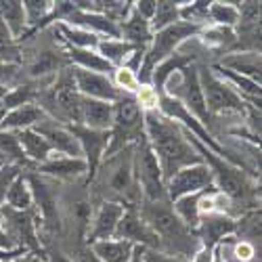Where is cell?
<instances>
[{"mask_svg":"<svg viewBox=\"0 0 262 262\" xmlns=\"http://www.w3.org/2000/svg\"><path fill=\"white\" fill-rule=\"evenodd\" d=\"M5 206L13 208V210H19V212L34 210V198H32V191H30V183L26 179V172H21L19 177L9 185Z\"/></svg>","mask_w":262,"mask_h":262,"instance_id":"cell-27","label":"cell"},{"mask_svg":"<svg viewBox=\"0 0 262 262\" xmlns=\"http://www.w3.org/2000/svg\"><path fill=\"white\" fill-rule=\"evenodd\" d=\"M24 254H28L24 248H15V250H3L0 248V262H13V260H17L19 256H24Z\"/></svg>","mask_w":262,"mask_h":262,"instance_id":"cell-42","label":"cell"},{"mask_svg":"<svg viewBox=\"0 0 262 262\" xmlns=\"http://www.w3.org/2000/svg\"><path fill=\"white\" fill-rule=\"evenodd\" d=\"M145 137L151 151L158 158V164L164 174V183L172 179L179 170L202 164L200 154L187 141L183 126L162 116L158 109L145 112Z\"/></svg>","mask_w":262,"mask_h":262,"instance_id":"cell-1","label":"cell"},{"mask_svg":"<svg viewBox=\"0 0 262 262\" xmlns=\"http://www.w3.org/2000/svg\"><path fill=\"white\" fill-rule=\"evenodd\" d=\"M135 9L147 21H151V17H154V13H156V3L154 0H141V3H135Z\"/></svg>","mask_w":262,"mask_h":262,"instance_id":"cell-40","label":"cell"},{"mask_svg":"<svg viewBox=\"0 0 262 262\" xmlns=\"http://www.w3.org/2000/svg\"><path fill=\"white\" fill-rule=\"evenodd\" d=\"M32 130H34V133H38L42 139L51 145L53 154L68 156V158H82L80 143H78V139L74 137V133L70 130V126H63V124H59V122H55V120H51L47 116L42 122H38Z\"/></svg>","mask_w":262,"mask_h":262,"instance_id":"cell-15","label":"cell"},{"mask_svg":"<svg viewBox=\"0 0 262 262\" xmlns=\"http://www.w3.org/2000/svg\"><path fill=\"white\" fill-rule=\"evenodd\" d=\"M143 260L145 262H187V260H181L177 256H168L164 252H158V250H143Z\"/></svg>","mask_w":262,"mask_h":262,"instance_id":"cell-38","label":"cell"},{"mask_svg":"<svg viewBox=\"0 0 262 262\" xmlns=\"http://www.w3.org/2000/svg\"><path fill=\"white\" fill-rule=\"evenodd\" d=\"M0 214H3V221H5V229L11 235V239L15 242L17 248H24L26 252L38 254V256H45V250H42L40 244V218L36 208L34 210H13L9 206L0 208Z\"/></svg>","mask_w":262,"mask_h":262,"instance_id":"cell-11","label":"cell"},{"mask_svg":"<svg viewBox=\"0 0 262 262\" xmlns=\"http://www.w3.org/2000/svg\"><path fill=\"white\" fill-rule=\"evenodd\" d=\"M216 65L260 84V53H229Z\"/></svg>","mask_w":262,"mask_h":262,"instance_id":"cell-23","label":"cell"},{"mask_svg":"<svg viewBox=\"0 0 262 262\" xmlns=\"http://www.w3.org/2000/svg\"><path fill=\"white\" fill-rule=\"evenodd\" d=\"M42 250H45V262H76L72 256H68L61 248L51 246V244H42Z\"/></svg>","mask_w":262,"mask_h":262,"instance_id":"cell-37","label":"cell"},{"mask_svg":"<svg viewBox=\"0 0 262 262\" xmlns=\"http://www.w3.org/2000/svg\"><path fill=\"white\" fill-rule=\"evenodd\" d=\"M179 11H181V3H172V0H160V3H156V13L149 21L151 30L160 32L172 24H177V21H181Z\"/></svg>","mask_w":262,"mask_h":262,"instance_id":"cell-31","label":"cell"},{"mask_svg":"<svg viewBox=\"0 0 262 262\" xmlns=\"http://www.w3.org/2000/svg\"><path fill=\"white\" fill-rule=\"evenodd\" d=\"M143 137H145V112L137 95L120 93V97L114 101V122L112 128H109V145L105 151V158L118 154L124 147L135 145Z\"/></svg>","mask_w":262,"mask_h":262,"instance_id":"cell-6","label":"cell"},{"mask_svg":"<svg viewBox=\"0 0 262 262\" xmlns=\"http://www.w3.org/2000/svg\"><path fill=\"white\" fill-rule=\"evenodd\" d=\"M21 172H26V170L15 166V164H3V168H0V208L5 206V198H7L9 185L19 177Z\"/></svg>","mask_w":262,"mask_h":262,"instance_id":"cell-35","label":"cell"},{"mask_svg":"<svg viewBox=\"0 0 262 262\" xmlns=\"http://www.w3.org/2000/svg\"><path fill=\"white\" fill-rule=\"evenodd\" d=\"M231 258L235 262H254L256 260V246L250 244V242H242V239H239V242L233 244Z\"/></svg>","mask_w":262,"mask_h":262,"instance_id":"cell-36","label":"cell"},{"mask_svg":"<svg viewBox=\"0 0 262 262\" xmlns=\"http://www.w3.org/2000/svg\"><path fill=\"white\" fill-rule=\"evenodd\" d=\"M70 130L80 143L82 158L86 162V185H89L99 164L105 158V151L109 145V130H91L86 126H70Z\"/></svg>","mask_w":262,"mask_h":262,"instance_id":"cell-13","label":"cell"},{"mask_svg":"<svg viewBox=\"0 0 262 262\" xmlns=\"http://www.w3.org/2000/svg\"><path fill=\"white\" fill-rule=\"evenodd\" d=\"M208 17L216 28H237L239 24V9L237 3H210Z\"/></svg>","mask_w":262,"mask_h":262,"instance_id":"cell-30","label":"cell"},{"mask_svg":"<svg viewBox=\"0 0 262 262\" xmlns=\"http://www.w3.org/2000/svg\"><path fill=\"white\" fill-rule=\"evenodd\" d=\"M133 166H135V181L141 193V202H162L168 200L164 174L158 164L156 154L151 151L147 137L139 139L133 149Z\"/></svg>","mask_w":262,"mask_h":262,"instance_id":"cell-10","label":"cell"},{"mask_svg":"<svg viewBox=\"0 0 262 262\" xmlns=\"http://www.w3.org/2000/svg\"><path fill=\"white\" fill-rule=\"evenodd\" d=\"M204 28H198V26H191V24H185V21H177L160 32H154V40L151 45L147 47L145 55H143V63H141V70L137 74V80L141 86H149L151 82V74L158 68L160 63H164L168 57L174 55L183 42L200 36Z\"/></svg>","mask_w":262,"mask_h":262,"instance_id":"cell-7","label":"cell"},{"mask_svg":"<svg viewBox=\"0 0 262 262\" xmlns=\"http://www.w3.org/2000/svg\"><path fill=\"white\" fill-rule=\"evenodd\" d=\"M137 210H139L141 218L147 223V227L151 229V233L158 237L160 252H164L168 256H177L187 262H191L195 258V254L200 252L198 233L191 231L177 216V212L172 210L170 200L141 202L137 206Z\"/></svg>","mask_w":262,"mask_h":262,"instance_id":"cell-3","label":"cell"},{"mask_svg":"<svg viewBox=\"0 0 262 262\" xmlns=\"http://www.w3.org/2000/svg\"><path fill=\"white\" fill-rule=\"evenodd\" d=\"M0 19L17 42L28 32L24 3H19V0H0Z\"/></svg>","mask_w":262,"mask_h":262,"instance_id":"cell-26","label":"cell"},{"mask_svg":"<svg viewBox=\"0 0 262 262\" xmlns=\"http://www.w3.org/2000/svg\"><path fill=\"white\" fill-rule=\"evenodd\" d=\"M143 246H135V252H133V256H130V262H145L143 260Z\"/></svg>","mask_w":262,"mask_h":262,"instance_id":"cell-45","label":"cell"},{"mask_svg":"<svg viewBox=\"0 0 262 262\" xmlns=\"http://www.w3.org/2000/svg\"><path fill=\"white\" fill-rule=\"evenodd\" d=\"M24 51L19 49V42L11 36V32L7 30V26L0 19V63L5 65H19Z\"/></svg>","mask_w":262,"mask_h":262,"instance_id":"cell-32","label":"cell"},{"mask_svg":"<svg viewBox=\"0 0 262 262\" xmlns=\"http://www.w3.org/2000/svg\"><path fill=\"white\" fill-rule=\"evenodd\" d=\"M124 206L122 204H114V202H105L101 206H97L95 216L91 218L89 231H86L84 242L86 246L97 244V242H107V239H114L116 229L120 218L124 216Z\"/></svg>","mask_w":262,"mask_h":262,"instance_id":"cell-17","label":"cell"},{"mask_svg":"<svg viewBox=\"0 0 262 262\" xmlns=\"http://www.w3.org/2000/svg\"><path fill=\"white\" fill-rule=\"evenodd\" d=\"M214 187L212 181V172L208 170V166L202 164H195V166H187L183 170H179L172 179L166 181V195L170 202H177L185 195H193V193H200Z\"/></svg>","mask_w":262,"mask_h":262,"instance_id":"cell-12","label":"cell"},{"mask_svg":"<svg viewBox=\"0 0 262 262\" xmlns=\"http://www.w3.org/2000/svg\"><path fill=\"white\" fill-rule=\"evenodd\" d=\"M137 49L133 45H128V42L124 40H101L99 42V47H97V53L107 61V63H112L114 68H122V65L126 63V59L133 55Z\"/></svg>","mask_w":262,"mask_h":262,"instance_id":"cell-29","label":"cell"},{"mask_svg":"<svg viewBox=\"0 0 262 262\" xmlns=\"http://www.w3.org/2000/svg\"><path fill=\"white\" fill-rule=\"evenodd\" d=\"M3 164H5V162H0V168H3Z\"/></svg>","mask_w":262,"mask_h":262,"instance_id":"cell-46","label":"cell"},{"mask_svg":"<svg viewBox=\"0 0 262 262\" xmlns=\"http://www.w3.org/2000/svg\"><path fill=\"white\" fill-rule=\"evenodd\" d=\"M208 9H210V3H206V0H200V3H181L179 17H181V21H185V24L204 28L210 21Z\"/></svg>","mask_w":262,"mask_h":262,"instance_id":"cell-33","label":"cell"},{"mask_svg":"<svg viewBox=\"0 0 262 262\" xmlns=\"http://www.w3.org/2000/svg\"><path fill=\"white\" fill-rule=\"evenodd\" d=\"M89 250L99 262H130L135 246L130 242H120V239H107V242L91 244Z\"/></svg>","mask_w":262,"mask_h":262,"instance_id":"cell-25","label":"cell"},{"mask_svg":"<svg viewBox=\"0 0 262 262\" xmlns=\"http://www.w3.org/2000/svg\"><path fill=\"white\" fill-rule=\"evenodd\" d=\"M133 149H135V145L124 147L118 154L105 158L99 164L93 181L86 185L89 187V200H91V204H95L93 208H97L105 202L122 204L124 208L141 204V193H139V187L135 181Z\"/></svg>","mask_w":262,"mask_h":262,"instance_id":"cell-2","label":"cell"},{"mask_svg":"<svg viewBox=\"0 0 262 262\" xmlns=\"http://www.w3.org/2000/svg\"><path fill=\"white\" fill-rule=\"evenodd\" d=\"M65 59L70 63H74V68L86 70V72H95V74H105V76H112L114 74V65L107 63L97 51H86V49H72V47H65Z\"/></svg>","mask_w":262,"mask_h":262,"instance_id":"cell-24","label":"cell"},{"mask_svg":"<svg viewBox=\"0 0 262 262\" xmlns=\"http://www.w3.org/2000/svg\"><path fill=\"white\" fill-rule=\"evenodd\" d=\"M45 118H47V114L42 112L36 103H30V105H21L17 109H11V112L5 116V120L0 122V128L9 130V133H19V130L34 128Z\"/></svg>","mask_w":262,"mask_h":262,"instance_id":"cell-22","label":"cell"},{"mask_svg":"<svg viewBox=\"0 0 262 262\" xmlns=\"http://www.w3.org/2000/svg\"><path fill=\"white\" fill-rule=\"evenodd\" d=\"M80 101L82 95L76 89L72 68H65L47 89H40L36 105L63 126H80Z\"/></svg>","mask_w":262,"mask_h":262,"instance_id":"cell-5","label":"cell"},{"mask_svg":"<svg viewBox=\"0 0 262 262\" xmlns=\"http://www.w3.org/2000/svg\"><path fill=\"white\" fill-rule=\"evenodd\" d=\"M9 89H11V86L0 84V122H3V120H5V116L9 114V112H7V105H5V99H7Z\"/></svg>","mask_w":262,"mask_h":262,"instance_id":"cell-43","label":"cell"},{"mask_svg":"<svg viewBox=\"0 0 262 262\" xmlns=\"http://www.w3.org/2000/svg\"><path fill=\"white\" fill-rule=\"evenodd\" d=\"M17 74H19V68L17 65H5L0 63V84H13V80H17Z\"/></svg>","mask_w":262,"mask_h":262,"instance_id":"cell-39","label":"cell"},{"mask_svg":"<svg viewBox=\"0 0 262 262\" xmlns=\"http://www.w3.org/2000/svg\"><path fill=\"white\" fill-rule=\"evenodd\" d=\"M114 122V103L82 97L80 101V126L91 130H109Z\"/></svg>","mask_w":262,"mask_h":262,"instance_id":"cell-20","label":"cell"},{"mask_svg":"<svg viewBox=\"0 0 262 262\" xmlns=\"http://www.w3.org/2000/svg\"><path fill=\"white\" fill-rule=\"evenodd\" d=\"M208 191V189H206ZM202 195L204 191L200 193H193V195H185V198L177 200V202H172V210L177 212V216L181 218V221L191 229L195 231L200 225V200H202Z\"/></svg>","mask_w":262,"mask_h":262,"instance_id":"cell-28","label":"cell"},{"mask_svg":"<svg viewBox=\"0 0 262 262\" xmlns=\"http://www.w3.org/2000/svg\"><path fill=\"white\" fill-rule=\"evenodd\" d=\"M114 239H120V242H130L133 246H143L147 250H158L160 252L158 237L151 233L147 223L141 218L137 206H130V208L124 210V216L120 218Z\"/></svg>","mask_w":262,"mask_h":262,"instance_id":"cell-14","label":"cell"},{"mask_svg":"<svg viewBox=\"0 0 262 262\" xmlns=\"http://www.w3.org/2000/svg\"><path fill=\"white\" fill-rule=\"evenodd\" d=\"M26 179L30 183V191L34 198V208L40 218V229L47 233H61L63 229V218H61V191L59 183L42 177V174L30 170L26 172Z\"/></svg>","mask_w":262,"mask_h":262,"instance_id":"cell-9","label":"cell"},{"mask_svg":"<svg viewBox=\"0 0 262 262\" xmlns=\"http://www.w3.org/2000/svg\"><path fill=\"white\" fill-rule=\"evenodd\" d=\"M185 137L191 143V147L200 154V158L208 166V170L212 172V181H214V187L218 189V193H223L231 202V206L244 204V206L256 210V206L260 202V185L256 183V179L250 177L248 172L239 170L237 166L229 164L227 160L218 158L216 154H212L206 145H202L191 133H187V130H185Z\"/></svg>","mask_w":262,"mask_h":262,"instance_id":"cell-4","label":"cell"},{"mask_svg":"<svg viewBox=\"0 0 262 262\" xmlns=\"http://www.w3.org/2000/svg\"><path fill=\"white\" fill-rule=\"evenodd\" d=\"M198 80H200L202 93H204V99H206L208 114L214 120V126H216V116L246 114L248 103L235 93V89L229 82L218 78L208 63L198 65Z\"/></svg>","mask_w":262,"mask_h":262,"instance_id":"cell-8","label":"cell"},{"mask_svg":"<svg viewBox=\"0 0 262 262\" xmlns=\"http://www.w3.org/2000/svg\"><path fill=\"white\" fill-rule=\"evenodd\" d=\"M120 40L133 45L135 49H141V51H147V47L151 45L154 40V30H151V24L137 13L135 5L130 9L128 17L120 24Z\"/></svg>","mask_w":262,"mask_h":262,"instance_id":"cell-19","label":"cell"},{"mask_svg":"<svg viewBox=\"0 0 262 262\" xmlns=\"http://www.w3.org/2000/svg\"><path fill=\"white\" fill-rule=\"evenodd\" d=\"M34 172L49 177L57 183H82L86 185V162L82 158H68V156H59L53 154L45 164H40L34 168Z\"/></svg>","mask_w":262,"mask_h":262,"instance_id":"cell-16","label":"cell"},{"mask_svg":"<svg viewBox=\"0 0 262 262\" xmlns=\"http://www.w3.org/2000/svg\"><path fill=\"white\" fill-rule=\"evenodd\" d=\"M112 78V82H114V86L120 91V93H128V95H137L139 93V89H141V84H139V80H137V74H133L130 70H126V68H116L114 70V74L109 76Z\"/></svg>","mask_w":262,"mask_h":262,"instance_id":"cell-34","label":"cell"},{"mask_svg":"<svg viewBox=\"0 0 262 262\" xmlns=\"http://www.w3.org/2000/svg\"><path fill=\"white\" fill-rule=\"evenodd\" d=\"M0 162H3V160H0Z\"/></svg>","mask_w":262,"mask_h":262,"instance_id":"cell-47","label":"cell"},{"mask_svg":"<svg viewBox=\"0 0 262 262\" xmlns=\"http://www.w3.org/2000/svg\"><path fill=\"white\" fill-rule=\"evenodd\" d=\"M15 137H17V141H19V147H21V151H24L26 160L32 164V170H34L36 166H40V164H45V162L53 156L51 145H49L45 139H42L38 133H34L32 128L19 130V133H15Z\"/></svg>","mask_w":262,"mask_h":262,"instance_id":"cell-21","label":"cell"},{"mask_svg":"<svg viewBox=\"0 0 262 262\" xmlns=\"http://www.w3.org/2000/svg\"><path fill=\"white\" fill-rule=\"evenodd\" d=\"M0 248L3 250H15L17 246H15V242L11 239V235L7 233V229H5V221H3V214H0Z\"/></svg>","mask_w":262,"mask_h":262,"instance_id":"cell-41","label":"cell"},{"mask_svg":"<svg viewBox=\"0 0 262 262\" xmlns=\"http://www.w3.org/2000/svg\"><path fill=\"white\" fill-rule=\"evenodd\" d=\"M13 262H45V256H38V254L28 252V254L19 256V258H17V260H13Z\"/></svg>","mask_w":262,"mask_h":262,"instance_id":"cell-44","label":"cell"},{"mask_svg":"<svg viewBox=\"0 0 262 262\" xmlns=\"http://www.w3.org/2000/svg\"><path fill=\"white\" fill-rule=\"evenodd\" d=\"M72 76L76 82V89L82 97L99 99V101H107V103H114L120 97V91L114 86L112 78L105 76V74L86 72V70H80V68H74L72 65Z\"/></svg>","mask_w":262,"mask_h":262,"instance_id":"cell-18","label":"cell"}]
</instances>
